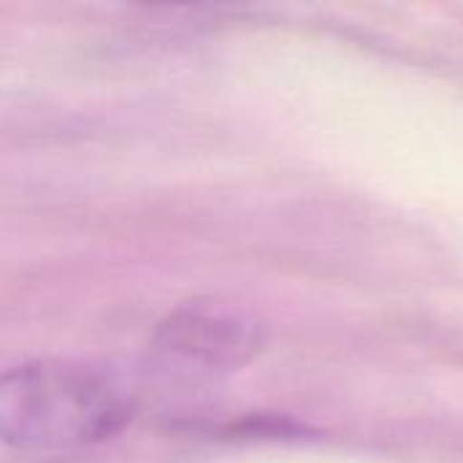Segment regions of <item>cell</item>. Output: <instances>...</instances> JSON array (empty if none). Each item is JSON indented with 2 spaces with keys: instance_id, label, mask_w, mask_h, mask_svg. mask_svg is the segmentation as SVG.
Wrapping results in <instances>:
<instances>
[{
  "instance_id": "cell-1",
  "label": "cell",
  "mask_w": 463,
  "mask_h": 463,
  "mask_svg": "<svg viewBox=\"0 0 463 463\" xmlns=\"http://www.w3.org/2000/svg\"><path fill=\"white\" fill-rule=\"evenodd\" d=\"M130 418L125 396L98 372L33 361L0 372V439L19 450H73L114 437Z\"/></svg>"
},
{
  "instance_id": "cell-2",
  "label": "cell",
  "mask_w": 463,
  "mask_h": 463,
  "mask_svg": "<svg viewBox=\"0 0 463 463\" xmlns=\"http://www.w3.org/2000/svg\"><path fill=\"white\" fill-rule=\"evenodd\" d=\"M263 345L266 334L260 323L212 304H190L176 309L155 334V347L163 355L203 374L236 372L255 361Z\"/></svg>"
}]
</instances>
